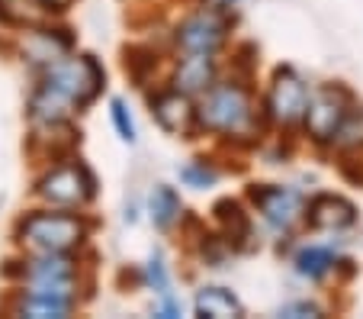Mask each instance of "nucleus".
<instances>
[{"label":"nucleus","instance_id":"nucleus-15","mask_svg":"<svg viewBox=\"0 0 363 319\" xmlns=\"http://www.w3.org/2000/svg\"><path fill=\"white\" fill-rule=\"evenodd\" d=\"M68 52V39H55L45 33H33V39L26 42V55L33 62H58Z\"/></svg>","mask_w":363,"mask_h":319},{"label":"nucleus","instance_id":"nucleus-7","mask_svg":"<svg viewBox=\"0 0 363 319\" xmlns=\"http://www.w3.org/2000/svg\"><path fill=\"white\" fill-rule=\"evenodd\" d=\"M42 197L48 203H58V207H77L90 197L94 190V180L84 168H74V165H65L58 171H52L45 180H42Z\"/></svg>","mask_w":363,"mask_h":319},{"label":"nucleus","instance_id":"nucleus-23","mask_svg":"<svg viewBox=\"0 0 363 319\" xmlns=\"http://www.w3.org/2000/svg\"><path fill=\"white\" fill-rule=\"evenodd\" d=\"M48 4H68V0H48Z\"/></svg>","mask_w":363,"mask_h":319},{"label":"nucleus","instance_id":"nucleus-16","mask_svg":"<svg viewBox=\"0 0 363 319\" xmlns=\"http://www.w3.org/2000/svg\"><path fill=\"white\" fill-rule=\"evenodd\" d=\"M23 316H35V319H58L68 316V300H55V297H42V293H29L26 300L20 303Z\"/></svg>","mask_w":363,"mask_h":319},{"label":"nucleus","instance_id":"nucleus-4","mask_svg":"<svg viewBox=\"0 0 363 319\" xmlns=\"http://www.w3.org/2000/svg\"><path fill=\"white\" fill-rule=\"evenodd\" d=\"M350 110H347V94L337 87H322L315 90L306 104V126L318 142L337 139V132L344 129Z\"/></svg>","mask_w":363,"mask_h":319},{"label":"nucleus","instance_id":"nucleus-2","mask_svg":"<svg viewBox=\"0 0 363 319\" xmlns=\"http://www.w3.org/2000/svg\"><path fill=\"white\" fill-rule=\"evenodd\" d=\"M199 119H203V126H209L216 132L238 136V132H247V126H251V100L241 87L222 84V87L209 90V97L203 100Z\"/></svg>","mask_w":363,"mask_h":319},{"label":"nucleus","instance_id":"nucleus-18","mask_svg":"<svg viewBox=\"0 0 363 319\" xmlns=\"http://www.w3.org/2000/svg\"><path fill=\"white\" fill-rule=\"evenodd\" d=\"M331 264H335V255L328 249H302L299 258H296V268L306 278H322Z\"/></svg>","mask_w":363,"mask_h":319},{"label":"nucleus","instance_id":"nucleus-14","mask_svg":"<svg viewBox=\"0 0 363 319\" xmlns=\"http://www.w3.org/2000/svg\"><path fill=\"white\" fill-rule=\"evenodd\" d=\"M196 313L213 319H228V316H241V303L222 287H206L196 297Z\"/></svg>","mask_w":363,"mask_h":319},{"label":"nucleus","instance_id":"nucleus-8","mask_svg":"<svg viewBox=\"0 0 363 319\" xmlns=\"http://www.w3.org/2000/svg\"><path fill=\"white\" fill-rule=\"evenodd\" d=\"M225 39V23L213 13H196L177 29V42L186 55H213Z\"/></svg>","mask_w":363,"mask_h":319},{"label":"nucleus","instance_id":"nucleus-21","mask_svg":"<svg viewBox=\"0 0 363 319\" xmlns=\"http://www.w3.org/2000/svg\"><path fill=\"white\" fill-rule=\"evenodd\" d=\"M280 316H318V306L312 303H289L280 310Z\"/></svg>","mask_w":363,"mask_h":319},{"label":"nucleus","instance_id":"nucleus-10","mask_svg":"<svg viewBox=\"0 0 363 319\" xmlns=\"http://www.w3.org/2000/svg\"><path fill=\"white\" fill-rule=\"evenodd\" d=\"M308 222L315 229H344L354 222V207L341 197H318L308 207Z\"/></svg>","mask_w":363,"mask_h":319},{"label":"nucleus","instance_id":"nucleus-12","mask_svg":"<svg viewBox=\"0 0 363 319\" xmlns=\"http://www.w3.org/2000/svg\"><path fill=\"white\" fill-rule=\"evenodd\" d=\"M213 81V62L209 55H186L177 68V87L184 94H199Z\"/></svg>","mask_w":363,"mask_h":319},{"label":"nucleus","instance_id":"nucleus-13","mask_svg":"<svg viewBox=\"0 0 363 319\" xmlns=\"http://www.w3.org/2000/svg\"><path fill=\"white\" fill-rule=\"evenodd\" d=\"M48 0H0V16L16 26H39L48 16Z\"/></svg>","mask_w":363,"mask_h":319},{"label":"nucleus","instance_id":"nucleus-22","mask_svg":"<svg viewBox=\"0 0 363 319\" xmlns=\"http://www.w3.org/2000/svg\"><path fill=\"white\" fill-rule=\"evenodd\" d=\"M213 10H225V7H232V4H238V0H206Z\"/></svg>","mask_w":363,"mask_h":319},{"label":"nucleus","instance_id":"nucleus-1","mask_svg":"<svg viewBox=\"0 0 363 319\" xmlns=\"http://www.w3.org/2000/svg\"><path fill=\"white\" fill-rule=\"evenodd\" d=\"M100 84L103 75L96 68V62L81 55V58H68V62H52L45 81H42V90L52 94L62 107L74 110V107H84L87 100H94Z\"/></svg>","mask_w":363,"mask_h":319},{"label":"nucleus","instance_id":"nucleus-19","mask_svg":"<svg viewBox=\"0 0 363 319\" xmlns=\"http://www.w3.org/2000/svg\"><path fill=\"white\" fill-rule=\"evenodd\" d=\"M113 119H116V129H119V136H123L125 142L135 139V126H132V119H129V113H125L123 100H113Z\"/></svg>","mask_w":363,"mask_h":319},{"label":"nucleus","instance_id":"nucleus-17","mask_svg":"<svg viewBox=\"0 0 363 319\" xmlns=\"http://www.w3.org/2000/svg\"><path fill=\"white\" fill-rule=\"evenodd\" d=\"M177 213H180V200L171 188H158L155 194H151V220H155V226L167 229Z\"/></svg>","mask_w":363,"mask_h":319},{"label":"nucleus","instance_id":"nucleus-3","mask_svg":"<svg viewBox=\"0 0 363 319\" xmlns=\"http://www.w3.org/2000/svg\"><path fill=\"white\" fill-rule=\"evenodd\" d=\"M20 236L39 252H68L84 239V222L62 213H35L23 222Z\"/></svg>","mask_w":363,"mask_h":319},{"label":"nucleus","instance_id":"nucleus-20","mask_svg":"<svg viewBox=\"0 0 363 319\" xmlns=\"http://www.w3.org/2000/svg\"><path fill=\"white\" fill-rule=\"evenodd\" d=\"M180 178H184L190 188H206V184H213L216 180V174L206 171V168H199V165H186V168H180Z\"/></svg>","mask_w":363,"mask_h":319},{"label":"nucleus","instance_id":"nucleus-6","mask_svg":"<svg viewBox=\"0 0 363 319\" xmlns=\"http://www.w3.org/2000/svg\"><path fill=\"white\" fill-rule=\"evenodd\" d=\"M306 104H308V90L302 84V77L293 75V71H280L274 87H270V117L283 126L299 123L306 117Z\"/></svg>","mask_w":363,"mask_h":319},{"label":"nucleus","instance_id":"nucleus-5","mask_svg":"<svg viewBox=\"0 0 363 319\" xmlns=\"http://www.w3.org/2000/svg\"><path fill=\"white\" fill-rule=\"evenodd\" d=\"M74 268L62 252H42V258H35L29 268V281H33V293L42 297H55V300H68L71 287H74Z\"/></svg>","mask_w":363,"mask_h":319},{"label":"nucleus","instance_id":"nucleus-11","mask_svg":"<svg viewBox=\"0 0 363 319\" xmlns=\"http://www.w3.org/2000/svg\"><path fill=\"white\" fill-rule=\"evenodd\" d=\"M155 113H158V123L164 126L167 132H186L193 119V107L184 94H164V97L155 104Z\"/></svg>","mask_w":363,"mask_h":319},{"label":"nucleus","instance_id":"nucleus-9","mask_svg":"<svg viewBox=\"0 0 363 319\" xmlns=\"http://www.w3.org/2000/svg\"><path fill=\"white\" fill-rule=\"evenodd\" d=\"M254 203H257V210L264 213V220H267L270 226H277V229L293 226V222L299 220V213H302L299 194H296V190H286V188H261V190H254Z\"/></svg>","mask_w":363,"mask_h":319}]
</instances>
